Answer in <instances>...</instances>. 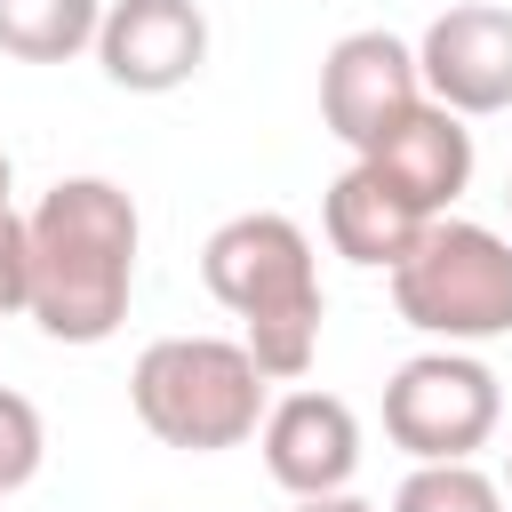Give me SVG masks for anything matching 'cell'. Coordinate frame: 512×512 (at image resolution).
<instances>
[{
	"mask_svg": "<svg viewBox=\"0 0 512 512\" xmlns=\"http://www.w3.org/2000/svg\"><path fill=\"white\" fill-rule=\"evenodd\" d=\"M264 368L248 360V344L232 336H160L136 352L128 368V400H136V424L184 456H216V448H240L256 424H264Z\"/></svg>",
	"mask_w": 512,
	"mask_h": 512,
	"instance_id": "3957f363",
	"label": "cell"
},
{
	"mask_svg": "<svg viewBox=\"0 0 512 512\" xmlns=\"http://www.w3.org/2000/svg\"><path fill=\"white\" fill-rule=\"evenodd\" d=\"M264 472L288 496H336L360 472V416L336 392H288L264 408Z\"/></svg>",
	"mask_w": 512,
	"mask_h": 512,
	"instance_id": "9c48e42d",
	"label": "cell"
},
{
	"mask_svg": "<svg viewBox=\"0 0 512 512\" xmlns=\"http://www.w3.org/2000/svg\"><path fill=\"white\" fill-rule=\"evenodd\" d=\"M40 456H48L40 408H32L24 392H8V384H0V496H16V488L40 472Z\"/></svg>",
	"mask_w": 512,
	"mask_h": 512,
	"instance_id": "5bb4252c",
	"label": "cell"
},
{
	"mask_svg": "<svg viewBox=\"0 0 512 512\" xmlns=\"http://www.w3.org/2000/svg\"><path fill=\"white\" fill-rule=\"evenodd\" d=\"M200 280L240 320L248 360L272 384H296L312 368V352H320V256H312L296 216L248 208V216L216 224L200 248Z\"/></svg>",
	"mask_w": 512,
	"mask_h": 512,
	"instance_id": "7a4b0ae2",
	"label": "cell"
},
{
	"mask_svg": "<svg viewBox=\"0 0 512 512\" xmlns=\"http://www.w3.org/2000/svg\"><path fill=\"white\" fill-rule=\"evenodd\" d=\"M104 0H0V48L24 64H64L80 48H96Z\"/></svg>",
	"mask_w": 512,
	"mask_h": 512,
	"instance_id": "7c38bea8",
	"label": "cell"
},
{
	"mask_svg": "<svg viewBox=\"0 0 512 512\" xmlns=\"http://www.w3.org/2000/svg\"><path fill=\"white\" fill-rule=\"evenodd\" d=\"M504 208H512V176H504Z\"/></svg>",
	"mask_w": 512,
	"mask_h": 512,
	"instance_id": "d6986e66",
	"label": "cell"
},
{
	"mask_svg": "<svg viewBox=\"0 0 512 512\" xmlns=\"http://www.w3.org/2000/svg\"><path fill=\"white\" fill-rule=\"evenodd\" d=\"M416 80L432 104H448L456 120L504 112L512 104V8L496 0H456L424 24L416 40Z\"/></svg>",
	"mask_w": 512,
	"mask_h": 512,
	"instance_id": "8992f818",
	"label": "cell"
},
{
	"mask_svg": "<svg viewBox=\"0 0 512 512\" xmlns=\"http://www.w3.org/2000/svg\"><path fill=\"white\" fill-rule=\"evenodd\" d=\"M288 512H376L368 496H352V488H336V496H296Z\"/></svg>",
	"mask_w": 512,
	"mask_h": 512,
	"instance_id": "2e32d148",
	"label": "cell"
},
{
	"mask_svg": "<svg viewBox=\"0 0 512 512\" xmlns=\"http://www.w3.org/2000/svg\"><path fill=\"white\" fill-rule=\"evenodd\" d=\"M504 496H512V448H504Z\"/></svg>",
	"mask_w": 512,
	"mask_h": 512,
	"instance_id": "e0dca14e",
	"label": "cell"
},
{
	"mask_svg": "<svg viewBox=\"0 0 512 512\" xmlns=\"http://www.w3.org/2000/svg\"><path fill=\"white\" fill-rule=\"evenodd\" d=\"M104 80L128 96H168L208 64V16L200 0H112L96 24Z\"/></svg>",
	"mask_w": 512,
	"mask_h": 512,
	"instance_id": "ba28073f",
	"label": "cell"
},
{
	"mask_svg": "<svg viewBox=\"0 0 512 512\" xmlns=\"http://www.w3.org/2000/svg\"><path fill=\"white\" fill-rule=\"evenodd\" d=\"M392 304L440 344H480L512 328V240L464 216H432L392 264Z\"/></svg>",
	"mask_w": 512,
	"mask_h": 512,
	"instance_id": "277c9868",
	"label": "cell"
},
{
	"mask_svg": "<svg viewBox=\"0 0 512 512\" xmlns=\"http://www.w3.org/2000/svg\"><path fill=\"white\" fill-rule=\"evenodd\" d=\"M0 200H8V152H0Z\"/></svg>",
	"mask_w": 512,
	"mask_h": 512,
	"instance_id": "ac0fdd59",
	"label": "cell"
},
{
	"mask_svg": "<svg viewBox=\"0 0 512 512\" xmlns=\"http://www.w3.org/2000/svg\"><path fill=\"white\" fill-rule=\"evenodd\" d=\"M32 304V224L16 200H0V312Z\"/></svg>",
	"mask_w": 512,
	"mask_h": 512,
	"instance_id": "9a60e30c",
	"label": "cell"
},
{
	"mask_svg": "<svg viewBox=\"0 0 512 512\" xmlns=\"http://www.w3.org/2000/svg\"><path fill=\"white\" fill-rule=\"evenodd\" d=\"M408 104H424L416 48H408V40H392V32H344V40L320 56V120H328V136H344L352 152H368Z\"/></svg>",
	"mask_w": 512,
	"mask_h": 512,
	"instance_id": "52a82bcc",
	"label": "cell"
},
{
	"mask_svg": "<svg viewBox=\"0 0 512 512\" xmlns=\"http://www.w3.org/2000/svg\"><path fill=\"white\" fill-rule=\"evenodd\" d=\"M32 224V320L56 344H104L136 296V200L112 176H64L24 208Z\"/></svg>",
	"mask_w": 512,
	"mask_h": 512,
	"instance_id": "6da1fadb",
	"label": "cell"
},
{
	"mask_svg": "<svg viewBox=\"0 0 512 512\" xmlns=\"http://www.w3.org/2000/svg\"><path fill=\"white\" fill-rule=\"evenodd\" d=\"M320 224H328V248L344 256V264H368V272H392L408 248H416V232L432 224L424 208H408L368 160H352L336 184H328V200H320Z\"/></svg>",
	"mask_w": 512,
	"mask_h": 512,
	"instance_id": "8fae6325",
	"label": "cell"
},
{
	"mask_svg": "<svg viewBox=\"0 0 512 512\" xmlns=\"http://www.w3.org/2000/svg\"><path fill=\"white\" fill-rule=\"evenodd\" d=\"M504 416V392H496V368L472 360V352H416L392 368L384 384V432L392 448H408L416 464H456L472 448H488Z\"/></svg>",
	"mask_w": 512,
	"mask_h": 512,
	"instance_id": "5b68a950",
	"label": "cell"
},
{
	"mask_svg": "<svg viewBox=\"0 0 512 512\" xmlns=\"http://www.w3.org/2000/svg\"><path fill=\"white\" fill-rule=\"evenodd\" d=\"M392 512H504V488H496L472 456H456V464H416V472L400 480Z\"/></svg>",
	"mask_w": 512,
	"mask_h": 512,
	"instance_id": "4fadbf2b",
	"label": "cell"
},
{
	"mask_svg": "<svg viewBox=\"0 0 512 512\" xmlns=\"http://www.w3.org/2000/svg\"><path fill=\"white\" fill-rule=\"evenodd\" d=\"M408 208H424V216H448L456 208V192L472 184V128L448 112V104H408L368 152H360Z\"/></svg>",
	"mask_w": 512,
	"mask_h": 512,
	"instance_id": "30bf717a",
	"label": "cell"
}]
</instances>
